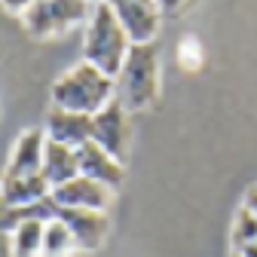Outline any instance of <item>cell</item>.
<instances>
[{
	"instance_id": "6da1fadb",
	"label": "cell",
	"mask_w": 257,
	"mask_h": 257,
	"mask_svg": "<svg viewBox=\"0 0 257 257\" xmlns=\"http://www.w3.org/2000/svg\"><path fill=\"white\" fill-rule=\"evenodd\" d=\"M116 98V83L104 71H98L89 61H77L49 86V101L52 107L74 110L95 116L101 107H107Z\"/></svg>"
},
{
	"instance_id": "7a4b0ae2",
	"label": "cell",
	"mask_w": 257,
	"mask_h": 257,
	"mask_svg": "<svg viewBox=\"0 0 257 257\" xmlns=\"http://www.w3.org/2000/svg\"><path fill=\"white\" fill-rule=\"evenodd\" d=\"M128 49H132V40H128L119 19L113 16V10L107 4H95L83 34V61L95 64L107 77H116Z\"/></svg>"
},
{
	"instance_id": "3957f363",
	"label": "cell",
	"mask_w": 257,
	"mask_h": 257,
	"mask_svg": "<svg viewBox=\"0 0 257 257\" xmlns=\"http://www.w3.org/2000/svg\"><path fill=\"white\" fill-rule=\"evenodd\" d=\"M116 83V101L128 110H147L156 95H159V55L153 43H132L119 74L113 77Z\"/></svg>"
},
{
	"instance_id": "277c9868",
	"label": "cell",
	"mask_w": 257,
	"mask_h": 257,
	"mask_svg": "<svg viewBox=\"0 0 257 257\" xmlns=\"http://www.w3.org/2000/svg\"><path fill=\"white\" fill-rule=\"evenodd\" d=\"M92 7H95L92 0H34L22 16V28L31 37L46 40L77 25H86L92 16Z\"/></svg>"
},
{
	"instance_id": "5b68a950",
	"label": "cell",
	"mask_w": 257,
	"mask_h": 257,
	"mask_svg": "<svg viewBox=\"0 0 257 257\" xmlns=\"http://www.w3.org/2000/svg\"><path fill=\"white\" fill-rule=\"evenodd\" d=\"M128 138H132L128 110L116 98L92 116V141L98 147H104L119 163H125V156H128Z\"/></svg>"
},
{
	"instance_id": "8992f818",
	"label": "cell",
	"mask_w": 257,
	"mask_h": 257,
	"mask_svg": "<svg viewBox=\"0 0 257 257\" xmlns=\"http://www.w3.org/2000/svg\"><path fill=\"white\" fill-rule=\"evenodd\" d=\"M104 4L113 10L132 43H153V37L159 34V16H163L156 0H104Z\"/></svg>"
},
{
	"instance_id": "52a82bcc",
	"label": "cell",
	"mask_w": 257,
	"mask_h": 257,
	"mask_svg": "<svg viewBox=\"0 0 257 257\" xmlns=\"http://www.w3.org/2000/svg\"><path fill=\"white\" fill-rule=\"evenodd\" d=\"M52 199L61 208H89V211H107L113 202V190L92 181L86 175H77L74 181L52 187Z\"/></svg>"
},
{
	"instance_id": "ba28073f",
	"label": "cell",
	"mask_w": 257,
	"mask_h": 257,
	"mask_svg": "<svg viewBox=\"0 0 257 257\" xmlns=\"http://www.w3.org/2000/svg\"><path fill=\"white\" fill-rule=\"evenodd\" d=\"M58 220L71 227L77 248L80 251H98L110 233V217L107 211H89V208H61L58 205Z\"/></svg>"
},
{
	"instance_id": "9c48e42d",
	"label": "cell",
	"mask_w": 257,
	"mask_h": 257,
	"mask_svg": "<svg viewBox=\"0 0 257 257\" xmlns=\"http://www.w3.org/2000/svg\"><path fill=\"white\" fill-rule=\"evenodd\" d=\"M46 128H25L16 138L4 175L10 178H28V175H43V150H46Z\"/></svg>"
},
{
	"instance_id": "30bf717a",
	"label": "cell",
	"mask_w": 257,
	"mask_h": 257,
	"mask_svg": "<svg viewBox=\"0 0 257 257\" xmlns=\"http://www.w3.org/2000/svg\"><path fill=\"white\" fill-rule=\"evenodd\" d=\"M46 138L80 150L83 144L92 141V116L61 110V107H49L46 110Z\"/></svg>"
},
{
	"instance_id": "8fae6325",
	"label": "cell",
	"mask_w": 257,
	"mask_h": 257,
	"mask_svg": "<svg viewBox=\"0 0 257 257\" xmlns=\"http://www.w3.org/2000/svg\"><path fill=\"white\" fill-rule=\"evenodd\" d=\"M77 153H80V175L98 181V184H104V187H110V190H116V187L125 181V169H122L125 163L113 159L104 147H98L95 141L83 144Z\"/></svg>"
},
{
	"instance_id": "7c38bea8",
	"label": "cell",
	"mask_w": 257,
	"mask_h": 257,
	"mask_svg": "<svg viewBox=\"0 0 257 257\" xmlns=\"http://www.w3.org/2000/svg\"><path fill=\"white\" fill-rule=\"evenodd\" d=\"M52 187L43 175H28V178L0 175V208H22V205L46 199Z\"/></svg>"
},
{
	"instance_id": "4fadbf2b",
	"label": "cell",
	"mask_w": 257,
	"mask_h": 257,
	"mask_svg": "<svg viewBox=\"0 0 257 257\" xmlns=\"http://www.w3.org/2000/svg\"><path fill=\"white\" fill-rule=\"evenodd\" d=\"M80 175V153L74 147H64L58 141H46L43 150V178L49 187H61Z\"/></svg>"
},
{
	"instance_id": "5bb4252c",
	"label": "cell",
	"mask_w": 257,
	"mask_h": 257,
	"mask_svg": "<svg viewBox=\"0 0 257 257\" xmlns=\"http://www.w3.org/2000/svg\"><path fill=\"white\" fill-rule=\"evenodd\" d=\"M55 217H58V202L52 199V193H49L46 199L22 205V208H0V230L10 233L13 227H19V223H25V220H43V223H49Z\"/></svg>"
},
{
	"instance_id": "9a60e30c",
	"label": "cell",
	"mask_w": 257,
	"mask_h": 257,
	"mask_svg": "<svg viewBox=\"0 0 257 257\" xmlns=\"http://www.w3.org/2000/svg\"><path fill=\"white\" fill-rule=\"evenodd\" d=\"M43 220H25L13 227L10 236V257H40L43 254Z\"/></svg>"
},
{
	"instance_id": "2e32d148",
	"label": "cell",
	"mask_w": 257,
	"mask_h": 257,
	"mask_svg": "<svg viewBox=\"0 0 257 257\" xmlns=\"http://www.w3.org/2000/svg\"><path fill=\"white\" fill-rule=\"evenodd\" d=\"M77 248V239L71 233V227L64 220H49L46 230H43V254L40 257H71Z\"/></svg>"
},
{
	"instance_id": "e0dca14e",
	"label": "cell",
	"mask_w": 257,
	"mask_h": 257,
	"mask_svg": "<svg viewBox=\"0 0 257 257\" xmlns=\"http://www.w3.org/2000/svg\"><path fill=\"white\" fill-rule=\"evenodd\" d=\"M230 242H233V251H242L245 245L257 242V217L242 205L236 211V220H233V230H230Z\"/></svg>"
},
{
	"instance_id": "ac0fdd59",
	"label": "cell",
	"mask_w": 257,
	"mask_h": 257,
	"mask_svg": "<svg viewBox=\"0 0 257 257\" xmlns=\"http://www.w3.org/2000/svg\"><path fill=\"white\" fill-rule=\"evenodd\" d=\"M178 64L184 71H199V64H202V49L199 43L193 40V37H184L181 46H178Z\"/></svg>"
},
{
	"instance_id": "d6986e66",
	"label": "cell",
	"mask_w": 257,
	"mask_h": 257,
	"mask_svg": "<svg viewBox=\"0 0 257 257\" xmlns=\"http://www.w3.org/2000/svg\"><path fill=\"white\" fill-rule=\"evenodd\" d=\"M31 4H34V0H0V7H4L7 13H13V16H25V10L31 7Z\"/></svg>"
},
{
	"instance_id": "ffe728a7",
	"label": "cell",
	"mask_w": 257,
	"mask_h": 257,
	"mask_svg": "<svg viewBox=\"0 0 257 257\" xmlns=\"http://www.w3.org/2000/svg\"><path fill=\"white\" fill-rule=\"evenodd\" d=\"M156 4H159V10H163V13H178L187 0H156Z\"/></svg>"
},
{
	"instance_id": "44dd1931",
	"label": "cell",
	"mask_w": 257,
	"mask_h": 257,
	"mask_svg": "<svg viewBox=\"0 0 257 257\" xmlns=\"http://www.w3.org/2000/svg\"><path fill=\"white\" fill-rule=\"evenodd\" d=\"M245 208H248V211H251V214L257 217V184H254V187L248 190V196H245Z\"/></svg>"
},
{
	"instance_id": "7402d4cb",
	"label": "cell",
	"mask_w": 257,
	"mask_h": 257,
	"mask_svg": "<svg viewBox=\"0 0 257 257\" xmlns=\"http://www.w3.org/2000/svg\"><path fill=\"white\" fill-rule=\"evenodd\" d=\"M236 254H242V257H257V242L245 245V248H242V251H236Z\"/></svg>"
},
{
	"instance_id": "603a6c76",
	"label": "cell",
	"mask_w": 257,
	"mask_h": 257,
	"mask_svg": "<svg viewBox=\"0 0 257 257\" xmlns=\"http://www.w3.org/2000/svg\"><path fill=\"white\" fill-rule=\"evenodd\" d=\"M230 257H242V254H236V251H233V254H230Z\"/></svg>"
},
{
	"instance_id": "cb8c5ba5",
	"label": "cell",
	"mask_w": 257,
	"mask_h": 257,
	"mask_svg": "<svg viewBox=\"0 0 257 257\" xmlns=\"http://www.w3.org/2000/svg\"><path fill=\"white\" fill-rule=\"evenodd\" d=\"M92 4H104V0H92Z\"/></svg>"
}]
</instances>
